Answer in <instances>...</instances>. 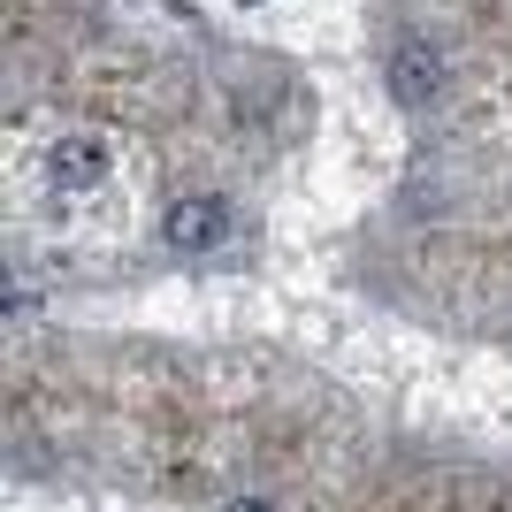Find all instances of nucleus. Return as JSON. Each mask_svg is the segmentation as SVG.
<instances>
[{
    "instance_id": "1",
    "label": "nucleus",
    "mask_w": 512,
    "mask_h": 512,
    "mask_svg": "<svg viewBox=\"0 0 512 512\" xmlns=\"http://www.w3.org/2000/svg\"><path fill=\"white\" fill-rule=\"evenodd\" d=\"M161 237H169L176 253H214V245H222V237H230V207H222V199H176L169 214H161Z\"/></svg>"
},
{
    "instance_id": "2",
    "label": "nucleus",
    "mask_w": 512,
    "mask_h": 512,
    "mask_svg": "<svg viewBox=\"0 0 512 512\" xmlns=\"http://www.w3.org/2000/svg\"><path fill=\"white\" fill-rule=\"evenodd\" d=\"M383 77H390V100L421 107V100H436V92H444V54H436L428 39H398Z\"/></svg>"
},
{
    "instance_id": "3",
    "label": "nucleus",
    "mask_w": 512,
    "mask_h": 512,
    "mask_svg": "<svg viewBox=\"0 0 512 512\" xmlns=\"http://www.w3.org/2000/svg\"><path fill=\"white\" fill-rule=\"evenodd\" d=\"M46 176H54L62 192H92V184H100V176H107V146H100V138H85V130H77V138H62V146L46 153Z\"/></svg>"
}]
</instances>
